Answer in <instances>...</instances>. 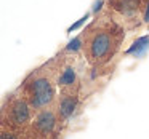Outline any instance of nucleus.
Returning a JSON list of instances; mask_svg holds the SVG:
<instances>
[{"instance_id": "nucleus-1", "label": "nucleus", "mask_w": 149, "mask_h": 139, "mask_svg": "<svg viewBox=\"0 0 149 139\" xmlns=\"http://www.w3.org/2000/svg\"><path fill=\"white\" fill-rule=\"evenodd\" d=\"M84 37L85 55L90 64L98 67L107 64L116 56L122 40L125 39V34L123 27L114 18H103L91 24L87 32H84Z\"/></svg>"}, {"instance_id": "nucleus-2", "label": "nucleus", "mask_w": 149, "mask_h": 139, "mask_svg": "<svg viewBox=\"0 0 149 139\" xmlns=\"http://www.w3.org/2000/svg\"><path fill=\"white\" fill-rule=\"evenodd\" d=\"M149 0H107L109 15L119 24H128V27H138Z\"/></svg>"}, {"instance_id": "nucleus-3", "label": "nucleus", "mask_w": 149, "mask_h": 139, "mask_svg": "<svg viewBox=\"0 0 149 139\" xmlns=\"http://www.w3.org/2000/svg\"><path fill=\"white\" fill-rule=\"evenodd\" d=\"M24 94L29 106L36 110H43L55 99V86L52 80L43 75H37L24 83Z\"/></svg>"}, {"instance_id": "nucleus-4", "label": "nucleus", "mask_w": 149, "mask_h": 139, "mask_svg": "<svg viewBox=\"0 0 149 139\" xmlns=\"http://www.w3.org/2000/svg\"><path fill=\"white\" fill-rule=\"evenodd\" d=\"M31 109L32 107L29 106V102L26 99H19V98L13 99L7 109L8 123L11 126H15V128L24 126L31 120Z\"/></svg>"}, {"instance_id": "nucleus-5", "label": "nucleus", "mask_w": 149, "mask_h": 139, "mask_svg": "<svg viewBox=\"0 0 149 139\" xmlns=\"http://www.w3.org/2000/svg\"><path fill=\"white\" fill-rule=\"evenodd\" d=\"M58 122H59L58 113H55L53 110L43 109L39 110V113L36 115V118L32 122V128L37 134L47 138V136L55 134L56 128H58Z\"/></svg>"}, {"instance_id": "nucleus-6", "label": "nucleus", "mask_w": 149, "mask_h": 139, "mask_svg": "<svg viewBox=\"0 0 149 139\" xmlns=\"http://www.w3.org/2000/svg\"><path fill=\"white\" fill-rule=\"evenodd\" d=\"M77 106H79V99L75 94L72 93H64L59 99V104H58V117L61 120H68L74 115V112L77 110Z\"/></svg>"}, {"instance_id": "nucleus-7", "label": "nucleus", "mask_w": 149, "mask_h": 139, "mask_svg": "<svg viewBox=\"0 0 149 139\" xmlns=\"http://www.w3.org/2000/svg\"><path fill=\"white\" fill-rule=\"evenodd\" d=\"M148 48H149V35H143L132 43V46L125 51V55L133 56V58H141L148 51Z\"/></svg>"}, {"instance_id": "nucleus-8", "label": "nucleus", "mask_w": 149, "mask_h": 139, "mask_svg": "<svg viewBox=\"0 0 149 139\" xmlns=\"http://www.w3.org/2000/svg\"><path fill=\"white\" fill-rule=\"evenodd\" d=\"M75 71L72 67H64L61 71V74L58 75L56 82H58L59 86H64V88H72V85L75 83Z\"/></svg>"}, {"instance_id": "nucleus-9", "label": "nucleus", "mask_w": 149, "mask_h": 139, "mask_svg": "<svg viewBox=\"0 0 149 139\" xmlns=\"http://www.w3.org/2000/svg\"><path fill=\"white\" fill-rule=\"evenodd\" d=\"M84 35H79V37H75V39H72L71 42L68 43V46H66V51H72V53H75V51H79V50H82L84 48Z\"/></svg>"}, {"instance_id": "nucleus-10", "label": "nucleus", "mask_w": 149, "mask_h": 139, "mask_svg": "<svg viewBox=\"0 0 149 139\" xmlns=\"http://www.w3.org/2000/svg\"><path fill=\"white\" fill-rule=\"evenodd\" d=\"M88 16H90V15H88V13H87V15H85V16H84V18H80V19H79V21H77V23H75V24H72V26H71V27H69V29H68V32H72V30H75V29H77V27H80V26H82V24H84V23H85V21H87V19H88Z\"/></svg>"}, {"instance_id": "nucleus-11", "label": "nucleus", "mask_w": 149, "mask_h": 139, "mask_svg": "<svg viewBox=\"0 0 149 139\" xmlns=\"http://www.w3.org/2000/svg\"><path fill=\"white\" fill-rule=\"evenodd\" d=\"M2 139H18V136L15 134L13 131H7V129H3V131H2Z\"/></svg>"}, {"instance_id": "nucleus-12", "label": "nucleus", "mask_w": 149, "mask_h": 139, "mask_svg": "<svg viewBox=\"0 0 149 139\" xmlns=\"http://www.w3.org/2000/svg\"><path fill=\"white\" fill-rule=\"evenodd\" d=\"M143 21H144L146 24H149V3H148V7H146V11H144V18H143Z\"/></svg>"}, {"instance_id": "nucleus-13", "label": "nucleus", "mask_w": 149, "mask_h": 139, "mask_svg": "<svg viewBox=\"0 0 149 139\" xmlns=\"http://www.w3.org/2000/svg\"><path fill=\"white\" fill-rule=\"evenodd\" d=\"M36 134H37V133H36ZM29 139H45V138L40 136V134H37V136H32V138H29Z\"/></svg>"}]
</instances>
